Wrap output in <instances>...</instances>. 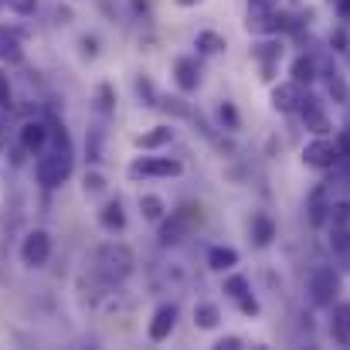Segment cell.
<instances>
[{"instance_id": "1", "label": "cell", "mask_w": 350, "mask_h": 350, "mask_svg": "<svg viewBox=\"0 0 350 350\" xmlns=\"http://www.w3.org/2000/svg\"><path fill=\"white\" fill-rule=\"evenodd\" d=\"M51 139H55V146L44 150L41 160H38V167H34L41 187H58V184H65L68 174H72V143H68L65 129L51 126Z\"/></svg>"}, {"instance_id": "2", "label": "cell", "mask_w": 350, "mask_h": 350, "mask_svg": "<svg viewBox=\"0 0 350 350\" xmlns=\"http://www.w3.org/2000/svg\"><path fill=\"white\" fill-rule=\"evenodd\" d=\"M133 265H136L133 252H129L126 245H119V241H106V245L96 252V258H92V272H96V279H99L103 286L126 282V279L133 275Z\"/></svg>"}, {"instance_id": "3", "label": "cell", "mask_w": 350, "mask_h": 350, "mask_svg": "<svg viewBox=\"0 0 350 350\" xmlns=\"http://www.w3.org/2000/svg\"><path fill=\"white\" fill-rule=\"evenodd\" d=\"M327 225H330V248H334V255L344 262V269H350V201H337L334 204Z\"/></svg>"}, {"instance_id": "4", "label": "cell", "mask_w": 350, "mask_h": 350, "mask_svg": "<svg viewBox=\"0 0 350 350\" xmlns=\"http://www.w3.org/2000/svg\"><path fill=\"white\" fill-rule=\"evenodd\" d=\"M340 296V272L330 265H320L310 275V299L313 306H334V299Z\"/></svg>"}, {"instance_id": "5", "label": "cell", "mask_w": 350, "mask_h": 350, "mask_svg": "<svg viewBox=\"0 0 350 350\" xmlns=\"http://www.w3.org/2000/svg\"><path fill=\"white\" fill-rule=\"evenodd\" d=\"M184 163L177 157H139L133 167H129V177L139 180V177H180Z\"/></svg>"}, {"instance_id": "6", "label": "cell", "mask_w": 350, "mask_h": 350, "mask_svg": "<svg viewBox=\"0 0 350 350\" xmlns=\"http://www.w3.org/2000/svg\"><path fill=\"white\" fill-rule=\"evenodd\" d=\"M282 24V10H275V3H248V17L245 27L252 34H272Z\"/></svg>"}, {"instance_id": "7", "label": "cell", "mask_w": 350, "mask_h": 350, "mask_svg": "<svg viewBox=\"0 0 350 350\" xmlns=\"http://www.w3.org/2000/svg\"><path fill=\"white\" fill-rule=\"evenodd\" d=\"M303 160H306V167H317V170H330V167H337V160H340L337 139L317 136L313 143H306V150H303Z\"/></svg>"}, {"instance_id": "8", "label": "cell", "mask_w": 350, "mask_h": 350, "mask_svg": "<svg viewBox=\"0 0 350 350\" xmlns=\"http://www.w3.org/2000/svg\"><path fill=\"white\" fill-rule=\"evenodd\" d=\"M194 221H201V215H194V208L187 204V208H180V211H174L163 225H160V241L163 245H177L184 234L194 228Z\"/></svg>"}, {"instance_id": "9", "label": "cell", "mask_w": 350, "mask_h": 350, "mask_svg": "<svg viewBox=\"0 0 350 350\" xmlns=\"http://www.w3.org/2000/svg\"><path fill=\"white\" fill-rule=\"evenodd\" d=\"M306 211H310V225H313V228L327 225V218H330V211H334L330 184H317V187L310 191V198H306Z\"/></svg>"}, {"instance_id": "10", "label": "cell", "mask_w": 350, "mask_h": 350, "mask_svg": "<svg viewBox=\"0 0 350 350\" xmlns=\"http://www.w3.org/2000/svg\"><path fill=\"white\" fill-rule=\"evenodd\" d=\"M48 255H51V238H48V232H31L27 238H24V245H21V258H24V265H44L48 262Z\"/></svg>"}, {"instance_id": "11", "label": "cell", "mask_w": 350, "mask_h": 350, "mask_svg": "<svg viewBox=\"0 0 350 350\" xmlns=\"http://www.w3.org/2000/svg\"><path fill=\"white\" fill-rule=\"evenodd\" d=\"M303 99H306V92H303V85H299L296 79L272 89V109H275V113H296V109L303 106Z\"/></svg>"}, {"instance_id": "12", "label": "cell", "mask_w": 350, "mask_h": 350, "mask_svg": "<svg viewBox=\"0 0 350 350\" xmlns=\"http://www.w3.org/2000/svg\"><path fill=\"white\" fill-rule=\"evenodd\" d=\"M299 113H303V126L313 133V136H327L334 126H330V116L323 113V106L306 92V99H303V106H299Z\"/></svg>"}, {"instance_id": "13", "label": "cell", "mask_w": 350, "mask_h": 350, "mask_svg": "<svg viewBox=\"0 0 350 350\" xmlns=\"http://www.w3.org/2000/svg\"><path fill=\"white\" fill-rule=\"evenodd\" d=\"M174 327H177V306L174 303H163L157 313H153V320H150V340L153 344H163L170 334H174Z\"/></svg>"}, {"instance_id": "14", "label": "cell", "mask_w": 350, "mask_h": 350, "mask_svg": "<svg viewBox=\"0 0 350 350\" xmlns=\"http://www.w3.org/2000/svg\"><path fill=\"white\" fill-rule=\"evenodd\" d=\"M174 79H177V89H180V92H194V89L201 85V65L184 55V58L174 62Z\"/></svg>"}, {"instance_id": "15", "label": "cell", "mask_w": 350, "mask_h": 350, "mask_svg": "<svg viewBox=\"0 0 350 350\" xmlns=\"http://www.w3.org/2000/svg\"><path fill=\"white\" fill-rule=\"evenodd\" d=\"M48 139H51V126H48V122H24V129H21V143H24V150L41 153V150L48 146Z\"/></svg>"}, {"instance_id": "16", "label": "cell", "mask_w": 350, "mask_h": 350, "mask_svg": "<svg viewBox=\"0 0 350 350\" xmlns=\"http://www.w3.org/2000/svg\"><path fill=\"white\" fill-rule=\"evenodd\" d=\"M0 62H7V65L24 62V41L14 27H0Z\"/></svg>"}, {"instance_id": "17", "label": "cell", "mask_w": 350, "mask_h": 350, "mask_svg": "<svg viewBox=\"0 0 350 350\" xmlns=\"http://www.w3.org/2000/svg\"><path fill=\"white\" fill-rule=\"evenodd\" d=\"M252 55H255V62L262 65L265 79H272V72H275V65H279V58H282V44H275V41H262V44L252 48Z\"/></svg>"}, {"instance_id": "18", "label": "cell", "mask_w": 350, "mask_h": 350, "mask_svg": "<svg viewBox=\"0 0 350 350\" xmlns=\"http://www.w3.org/2000/svg\"><path fill=\"white\" fill-rule=\"evenodd\" d=\"M330 334L340 347H350V303L334 306V320H330Z\"/></svg>"}, {"instance_id": "19", "label": "cell", "mask_w": 350, "mask_h": 350, "mask_svg": "<svg viewBox=\"0 0 350 350\" xmlns=\"http://www.w3.org/2000/svg\"><path fill=\"white\" fill-rule=\"evenodd\" d=\"M99 225H103L106 232H122V228H126V211H122L119 201H106V204H103V211H99Z\"/></svg>"}, {"instance_id": "20", "label": "cell", "mask_w": 350, "mask_h": 350, "mask_svg": "<svg viewBox=\"0 0 350 350\" xmlns=\"http://www.w3.org/2000/svg\"><path fill=\"white\" fill-rule=\"evenodd\" d=\"M238 265V252L228 248V245H215L211 252H208V269H215V272H228Z\"/></svg>"}, {"instance_id": "21", "label": "cell", "mask_w": 350, "mask_h": 350, "mask_svg": "<svg viewBox=\"0 0 350 350\" xmlns=\"http://www.w3.org/2000/svg\"><path fill=\"white\" fill-rule=\"evenodd\" d=\"M170 139H174V129H170V126H157V129L136 136V146H139V150H160V146H167Z\"/></svg>"}, {"instance_id": "22", "label": "cell", "mask_w": 350, "mask_h": 350, "mask_svg": "<svg viewBox=\"0 0 350 350\" xmlns=\"http://www.w3.org/2000/svg\"><path fill=\"white\" fill-rule=\"evenodd\" d=\"M317 58H310V55H299L296 62H293V79L299 82V85H313L317 82Z\"/></svg>"}, {"instance_id": "23", "label": "cell", "mask_w": 350, "mask_h": 350, "mask_svg": "<svg viewBox=\"0 0 350 350\" xmlns=\"http://www.w3.org/2000/svg\"><path fill=\"white\" fill-rule=\"evenodd\" d=\"M194 323H198L201 330H215V327L221 323V310H218L215 303H198V306H194Z\"/></svg>"}, {"instance_id": "24", "label": "cell", "mask_w": 350, "mask_h": 350, "mask_svg": "<svg viewBox=\"0 0 350 350\" xmlns=\"http://www.w3.org/2000/svg\"><path fill=\"white\" fill-rule=\"evenodd\" d=\"M252 238H255V245H258V248L272 245V238H275V225H272V218L255 215V218H252Z\"/></svg>"}, {"instance_id": "25", "label": "cell", "mask_w": 350, "mask_h": 350, "mask_svg": "<svg viewBox=\"0 0 350 350\" xmlns=\"http://www.w3.org/2000/svg\"><path fill=\"white\" fill-rule=\"evenodd\" d=\"M139 211H143L146 221H160V218L167 215V204H163L157 194H143V198H139Z\"/></svg>"}, {"instance_id": "26", "label": "cell", "mask_w": 350, "mask_h": 350, "mask_svg": "<svg viewBox=\"0 0 350 350\" xmlns=\"http://www.w3.org/2000/svg\"><path fill=\"white\" fill-rule=\"evenodd\" d=\"M198 51L201 55H221L225 51V38L215 34V31H201L198 34Z\"/></svg>"}, {"instance_id": "27", "label": "cell", "mask_w": 350, "mask_h": 350, "mask_svg": "<svg viewBox=\"0 0 350 350\" xmlns=\"http://www.w3.org/2000/svg\"><path fill=\"white\" fill-rule=\"evenodd\" d=\"M327 85H330V96H334V103H347V99H350V89H347V82H344V75L330 72Z\"/></svg>"}, {"instance_id": "28", "label": "cell", "mask_w": 350, "mask_h": 350, "mask_svg": "<svg viewBox=\"0 0 350 350\" xmlns=\"http://www.w3.org/2000/svg\"><path fill=\"white\" fill-rule=\"evenodd\" d=\"M225 293H228L234 303H238V299L248 293V279H245V275H232V279H225Z\"/></svg>"}, {"instance_id": "29", "label": "cell", "mask_w": 350, "mask_h": 350, "mask_svg": "<svg viewBox=\"0 0 350 350\" xmlns=\"http://www.w3.org/2000/svg\"><path fill=\"white\" fill-rule=\"evenodd\" d=\"M218 119H221V126L225 129H238V109H234L232 103H221V109H218Z\"/></svg>"}, {"instance_id": "30", "label": "cell", "mask_w": 350, "mask_h": 350, "mask_svg": "<svg viewBox=\"0 0 350 350\" xmlns=\"http://www.w3.org/2000/svg\"><path fill=\"white\" fill-rule=\"evenodd\" d=\"M103 191H106V177L96 174V170L85 174V194H103Z\"/></svg>"}, {"instance_id": "31", "label": "cell", "mask_w": 350, "mask_h": 350, "mask_svg": "<svg viewBox=\"0 0 350 350\" xmlns=\"http://www.w3.org/2000/svg\"><path fill=\"white\" fill-rule=\"evenodd\" d=\"M136 92L143 96L146 106H157V92H153V82H150V79H139V82H136Z\"/></svg>"}, {"instance_id": "32", "label": "cell", "mask_w": 350, "mask_h": 350, "mask_svg": "<svg viewBox=\"0 0 350 350\" xmlns=\"http://www.w3.org/2000/svg\"><path fill=\"white\" fill-rule=\"evenodd\" d=\"M157 106H163L167 113H174V116H191V109L184 106V99H160Z\"/></svg>"}, {"instance_id": "33", "label": "cell", "mask_w": 350, "mask_h": 350, "mask_svg": "<svg viewBox=\"0 0 350 350\" xmlns=\"http://www.w3.org/2000/svg\"><path fill=\"white\" fill-rule=\"evenodd\" d=\"M3 3H7V7H10L14 14H24V17L38 10V0H3Z\"/></svg>"}, {"instance_id": "34", "label": "cell", "mask_w": 350, "mask_h": 350, "mask_svg": "<svg viewBox=\"0 0 350 350\" xmlns=\"http://www.w3.org/2000/svg\"><path fill=\"white\" fill-rule=\"evenodd\" d=\"M238 306H241V313H245V317H258V299H255L252 293H245V296L238 299Z\"/></svg>"}, {"instance_id": "35", "label": "cell", "mask_w": 350, "mask_h": 350, "mask_svg": "<svg viewBox=\"0 0 350 350\" xmlns=\"http://www.w3.org/2000/svg\"><path fill=\"white\" fill-rule=\"evenodd\" d=\"M99 109H103V113H113V89H109V85L99 89Z\"/></svg>"}, {"instance_id": "36", "label": "cell", "mask_w": 350, "mask_h": 350, "mask_svg": "<svg viewBox=\"0 0 350 350\" xmlns=\"http://www.w3.org/2000/svg\"><path fill=\"white\" fill-rule=\"evenodd\" d=\"M10 103V82H7V75L0 72V109Z\"/></svg>"}, {"instance_id": "37", "label": "cell", "mask_w": 350, "mask_h": 350, "mask_svg": "<svg viewBox=\"0 0 350 350\" xmlns=\"http://www.w3.org/2000/svg\"><path fill=\"white\" fill-rule=\"evenodd\" d=\"M337 150H340V157H350V129L337 136Z\"/></svg>"}, {"instance_id": "38", "label": "cell", "mask_w": 350, "mask_h": 350, "mask_svg": "<svg viewBox=\"0 0 350 350\" xmlns=\"http://www.w3.org/2000/svg\"><path fill=\"white\" fill-rule=\"evenodd\" d=\"M215 347H218V350H238V347H241V340H238V337H225V340H218Z\"/></svg>"}, {"instance_id": "39", "label": "cell", "mask_w": 350, "mask_h": 350, "mask_svg": "<svg viewBox=\"0 0 350 350\" xmlns=\"http://www.w3.org/2000/svg\"><path fill=\"white\" fill-rule=\"evenodd\" d=\"M334 7H337V14L344 17V21H350V0H330Z\"/></svg>"}, {"instance_id": "40", "label": "cell", "mask_w": 350, "mask_h": 350, "mask_svg": "<svg viewBox=\"0 0 350 350\" xmlns=\"http://www.w3.org/2000/svg\"><path fill=\"white\" fill-rule=\"evenodd\" d=\"M334 44L344 51V48H347V34H344V31H337V34H334Z\"/></svg>"}, {"instance_id": "41", "label": "cell", "mask_w": 350, "mask_h": 350, "mask_svg": "<svg viewBox=\"0 0 350 350\" xmlns=\"http://www.w3.org/2000/svg\"><path fill=\"white\" fill-rule=\"evenodd\" d=\"M174 3H180V7H198L201 0H174Z\"/></svg>"}, {"instance_id": "42", "label": "cell", "mask_w": 350, "mask_h": 350, "mask_svg": "<svg viewBox=\"0 0 350 350\" xmlns=\"http://www.w3.org/2000/svg\"><path fill=\"white\" fill-rule=\"evenodd\" d=\"M248 3H275V0H248Z\"/></svg>"}, {"instance_id": "43", "label": "cell", "mask_w": 350, "mask_h": 350, "mask_svg": "<svg viewBox=\"0 0 350 350\" xmlns=\"http://www.w3.org/2000/svg\"><path fill=\"white\" fill-rule=\"evenodd\" d=\"M0 3H3V0H0Z\"/></svg>"}]
</instances>
